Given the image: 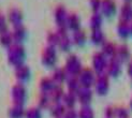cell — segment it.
Instances as JSON below:
<instances>
[{
	"instance_id": "obj_2",
	"label": "cell",
	"mask_w": 132,
	"mask_h": 118,
	"mask_svg": "<svg viewBox=\"0 0 132 118\" xmlns=\"http://www.w3.org/2000/svg\"><path fill=\"white\" fill-rule=\"evenodd\" d=\"M36 115H39V112L37 109H32V111H30V112L28 113L27 117L28 118H38V117H36Z\"/></svg>"
},
{
	"instance_id": "obj_1",
	"label": "cell",
	"mask_w": 132,
	"mask_h": 118,
	"mask_svg": "<svg viewBox=\"0 0 132 118\" xmlns=\"http://www.w3.org/2000/svg\"><path fill=\"white\" fill-rule=\"evenodd\" d=\"M80 118H94V113L88 109V107H83L80 114Z\"/></svg>"
},
{
	"instance_id": "obj_3",
	"label": "cell",
	"mask_w": 132,
	"mask_h": 118,
	"mask_svg": "<svg viewBox=\"0 0 132 118\" xmlns=\"http://www.w3.org/2000/svg\"><path fill=\"white\" fill-rule=\"evenodd\" d=\"M65 118H76V114L73 111H69L68 113H65Z\"/></svg>"
}]
</instances>
